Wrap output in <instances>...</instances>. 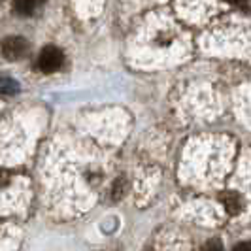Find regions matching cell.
<instances>
[{
  "label": "cell",
  "mask_w": 251,
  "mask_h": 251,
  "mask_svg": "<svg viewBox=\"0 0 251 251\" xmlns=\"http://www.w3.org/2000/svg\"><path fill=\"white\" fill-rule=\"evenodd\" d=\"M2 51H4V57H6V59H10V61H19V59H23V57L26 55L28 44H26L25 38L10 36L4 40Z\"/></svg>",
  "instance_id": "cell-2"
},
{
  "label": "cell",
  "mask_w": 251,
  "mask_h": 251,
  "mask_svg": "<svg viewBox=\"0 0 251 251\" xmlns=\"http://www.w3.org/2000/svg\"><path fill=\"white\" fill-rule=\"evenodd\" d=\"M64 63V57L61 50H57V48H44L42 53H40V57H38V66H40V70L42 72H46V74H51V72H57Z\"/></svg>",
  "instance_id": "cell-1"
},
{
  "label": "cell",
  "mask_w": 251,
  "mask_h": 251,
  "mask_svg": "<svg viewBox=\"0 0 251 251\" xmlns=\"http://www.w3.org/2000/svg\"><path fill=\"white\" fill-rule=\"evenodd\" d=\"M226 2H232V4H238V2H242V0H226Z\"/></svg>",
  "instance_id": "cell-8"
},
{
  "label": "cell",
  "mask_w": 251,
  "mask_h": 251,
  "mask_svg": "<svg viewBox=\"0 0 251 251\" xmlns=\"http://www.w3.org/2000/svg\"><path fill=\"white\" fill-rule=\"evenodd\" d=\"M125 195V179H117L113 185V199H121Z\"/></svg>",
  "instance_id": "cell-5"
},
{
  "label": "cell",
  "mask_w": 251,
  "mask_h": 251,
  "mask_svg": "<svg viewBox=\"0 0 251 251\" xmlns=\"http://www.w3.org/2000/svg\"><path fill=\"white\" fill-rule=\"evenodd\" d=\"M36 6L38 4L34 0H15L13 2V10L19 13V15H30V13L34 12Z\"/></svg>",
  "instance_id": "cell-4"
},
{
  "label": "cell",
  "mask_w": 251,
  "mask_h": 251,
  "mask_svg": "<svg viewBox=\"0 0 251 251\" xmlns=\"http://www.w3.org/2000/svg\"><path fill=\"white\" fill-rule=\"evenodd\" d=\"M234 251H251V244H248V242H244V244H238V246L234 248Z\"/></svg>",
  "instance_id": "cell-7"
},
{
  "label": "cell",
  "mask_w": 251,
  "mask_h": 251,
  "mask_svg": "<svg viewBox=\"0 0 251 251\" xmlns=\"http://www.w3.org/2000/svg\"><path fill=\"white\" fill-rule=\"evenodd\" d=\"M221 201H223V204H225V208L228 214L236 215L240 210H242V197H240L238 193H234V191H226Z\"/></svg>",
  "instance_id": "cell-3"
},
{
  "label": "cell",
  "mask_w": 251,
  "mask_h": 251,
  "mask_svg": "<svg viewBox=\"0 0 251 251\" xmlns=\"http://www.w3.org/2000/svg\"><path fill=\"white\" fill-rule=\"evenodd\" d=\"M34 2H36V4H42V2H46V0H34Z\"/></svg>",
  "instance_id": "cell-9"
},
{
  "label": "cell",
  "mask_w": 251,
  "mask_h": 251,
  "mask_svg": "<svg viewBox=\"0 0 251 251\" xmlns=\"http://www.w3.org/2000/svg\"><path fill=\"white\" fill-rule=\"evenodd\" d=\"M204 251H223V246L219 240H210V242H206Z\"/></svg>",
  "instance_id": "cell-6"
}]
</instances>
